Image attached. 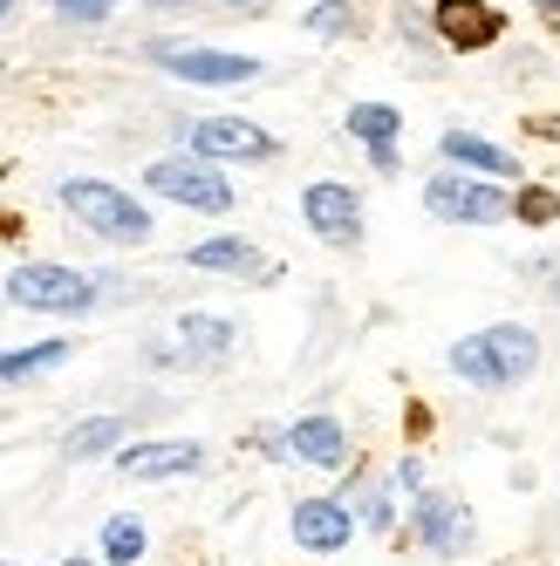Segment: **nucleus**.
Wrapping results in <instances>:
<instances>
[{"instance_id":"1","label":"nucleus","mask_w":560,"mask_h":566,"mask_svg":"<svg viewBox=\"0 0 560 566\" xmlns=\"http://www.w3.org/2000/svg\"><path fill=\"white\" fill-rule=\"evenodd\" d=\"M452 376H465L471 389H519L533 369H540V335L527 321H492V328H478L465 342H452Z\"/></svg>"},{"instance_id":"2","label":"nucleus","mask_w":560,"mask_h":566,"mask_svg":"<svg viewBox=\"0 0 560 566\" xmlns=\"http://www.w3.org/2000/svg\"><path fill=\"white\" fill-rule=\"evenodd\" d=\"M62 206L83 219L96 239H110V247H144L151 239V212L137 206V198L124 185H103V178H69L62 185Z\"/></svg>"},{"instance_id":"3","label":"nucleus","mask_w":560,"mask_h":566,"mask_svg":"<svg viewBox=\"0 0 560 566\" xmlns=\"http://www.w3.org/2000/svg\"><path fill=\"white\" fill-rule=\"evenodd\" d=\"M424 212L445 226H499L512 212V198L478 171H437V178H424Z\"/></svg>"},{"instance_id":"4","label":"nucleus","mask_w":560,"mask_h":566,"mask_svg":"<svg viewBox=\"0 0 560 566\" xmlns=\"http://www.w3.org/2000/svg\"><path fill=\"white\" fill-rule=\"evenodd\" d=\"M8 301L14 307H34V314H90L96 307V287H90V273H75V266L28 260V266L8 273Z\"/></svg>"},{"instance_id":"5","label":"nucleus","mask_w":560,"mask_h":566,"mask_svg":"<svg viewBox=\"0 0 560 566\" xmlns=\"http://www.w3.org/2000/svg\"><path fill=\"white\" fill-rule=\"evenodd\" d=\"M144 185L157 198H172V206H191V212H232V185L206 165V157H157V165L144 171Z\"/></svg>"},{"instance_id":"6","label":"nucleus","mask_w":560,"mask_h":566,"mask_svg":"<svg viewBox=\"0 0 560 566\" xmlns=\"http://www.w3.org/2000/svg\"><path fill=\"white\" fill-rule=\"evenodd\" d=\"M151 62L172 69L178 83H206V90H226V83H253L260 62L253 55H226V49H198V42H151Z\"/></svg>"},{"instance_id":"7","label":"nucleus","mask_w":560,"mask_h":566,"mask_svg":"<svg viewBox=\"0 0 560 566\" xmlns=\"http://www.w3.org/2000/svg\"><path fill=\"white\" fill-rule=\"evenodd\" d=\"M301 219H308L314 239H329V247H355V239H363V198H355V185L322 178V185L301 191Z\"/></svg>"},{"instance_id":"8","label":"nucleus","mask_w":560,"mask_h":566,"mask_svg":"<svg viewBox=\"0 0 560 566\" xmlns=\"http://www.w3.org/2000/svg\"><path fill=\"white\" fill-rule=\"evenodd\" d=\"M185 150L206 165L212 157H273V137L247 116H198V124H185Z\"/></svg>"},{"instance_id":"9","label":"nucleus","mask_w":560,"mask_h":566,"mask_svg":"<svg viewBox=\"0 0 560 566\" xmlns=\"http://www.w3.org/2000/svg\"><path fill=\"white\" fill-rule=\"evenodd\" d=\"M198 464H206V443H191V437H151V443H124V451H116V471L144 478V484H157V478H191Z\"/></svg>"},{"instance_id":"10","label":"nucleus","mask_w":560,"mask_h":566,"mask_svg":"<svg viewBox=\"0 0 560 566\" xmlns=\"http://www.w3.org/2000/svg\"><path fill=\"white\" fill-rule=\"evenodd\" d=\"M431 28H437V42L471 55V49H492L499 34H506V14L486 8V0H437L431 8Z\"/></svg>"},{"instance_id":"11","label":"nucleus","mask_w":560,"mask_h":566,"mask_svg":"<svg viewBox=\"0 0 560 566\" xmlns=\"http://www.w3.org/2000/svg\"><path fill=\"white\" fill-rule=\"evenodd\" d=\"M288 533L301 553H342L355 539V512H349V499H301L288 512Z\"/></svg>"},{"instance_id":"12","label":"nucleus","mask_w":560,"mask_h":566,"mask_svg":"<svg viewBox=\"0 0 560 566\" xmlns=\"http://www.w3.org/2000/svg\"><path fill=\"white\" fill-rule=\"evenodd\" d=\"M411 525H417V539H424L437 559H458V553H471V512H465L458 499H445V492H417V505H411Z\"/></svg>"},{"instance_id":"13","label":"nucleus","mask_w":560,"mask_h":566,"mask_svg":"<svg viewBox=\"0 0 560 566\" xmlns=\"http://www.w3.org/2000/svg\"><path fill=\"white\" fill-rule=\"evenodd\" d=\"M288 458L314 471H349V430L335 417H301L288 423Z\"/></svg>"},{"instance_id":"14","label":"nucleus","mask_w":560,"mask_h":566,"mask_svg":"<svg viewBox=\"0 0 560 566\" xmlns=\"http://www.w3.org/2000/svg\"><path fill=\"white\" fill-rule=\"evenodd\" d=\"M185 266L198 273H239V280H273L280 266L253 253V239H198V247H185Z\"/></svg>"},{"instance_id":"15","label":"nucleus","mask_w":560,"mask_h":566,"mask_svg":"<svg viewBox=\"0 0 560 566\" xmlns=\"http://www.w3.org/2000/svg\"><path fill=\"white\" fill-rule=\"evenodd\" d=\"M342 130L370 150V165H376V171H396V130H404V116H396L390 103H355Z\"/></svg>"},{"instance_id":"16","label":"nucleus","mask_w":560,"mask_h":566,"mask_svg":"<svg viewBox=\"0 0 560 566\" xmlns=\"http://www.w3.org/2000/svg\"><path fill=\"white\" fill-rule=\"evenodd\" d=\"M437 150H445V165H452V171H478V178H519V157H512V150H499V144H486L478 130H445V137H437Z\"/></svg>"},{"instance_id":"17","label":"nucleus","mask_w":560,"mask_h":566,"mask_svg":"<svg viewBox=\"0 0 560 566\" xmlns=\"http://www.w3.org/2000/svg\"><path fill=\"white\" fill-rule=\"evenodd\" d=\"M103 451H124V417H90V423H75L69 443H62V458H103Z\"/></svg>"},{"instance_id":"18","label":"nucleus","mask_w":560,"mask_h":566,"mask_svg":"<svg viewBox=\"0 0 560 566\" xmlns=\"http://www.w3.org/2000/svg\"><path fill=\"white\" fill-rule=\"evenodd\" d=\"M178 342H185L191 355L219 361V355L232 348V321H219V314H185V321H178Z\"/></svg>"},{"instance_id":"19","label":"nucleus","mask_w":560,"mask_h":566,"mask_svg":"<svg viewBox=\"0 0 560 566\" xmlns=\"http://www.w3.org/2000/svg\"><path fill=\"white\" fill-rule=\"evenodd\" d=\"M62 361H69V342L14 348V355H0V382H28V376H42V369H62Z\"/></svg>"},{"instance_id":"20","label":"nucleus","mask_w":560,"mask_h":566,"mask_svg":"<svg viewBox=\"0 0 560 566\" xmlns=\"http://www.w3.org/2000/svg\"><path fill=\"white\" fill-rule=\"evenodd\" d=\"M137 559H144V518L116 512L103 525V566H137Z\"/></svg>"},{"instance_id":"21","label":"nucleus","mask_w":560,"mask_h":566,"mask_svg":"<svg viewBox=\"0 0 560 566\" xmlns=\"http://www.w3.org/2000/svg\"><path fill=\"white\" fill-rule=\"evenodd\" d=\"M301 28H308V34H322V42H335V34L355 28V8H349V0H314Z\"/></svg>"},{"instance_id":"22","label":"nucleus","mask_w":560,"mask_h":566,"mask_svg":"<svg viewBox=\"0 0 560 566\" xmlns=\"http://www.w3.org/2000/svg\"><path fill=\"white\" fill-rule=\"evenodd\" d=\"M512 219H527V226H553L560 219V191H547V185H527L512 198Z\"/></svg>"},{"instance_id":"23","label":"nucleus","mask_w":560,"mask_h":566,"mask_svg":"<svg viewBox=\"0 0 560 566\" xmlns=\"http://www.w3.org/2000/svg\"><path fill=\"white\" fill-rule=\"evenodd\" d=\"M349 512H363V525H370V533H390V525H396V505H390V484H370V499H355Z\"/></svg>"},{"instance_id":"24","label":"nucleus","mask_w":560,"mask_h":566,"mask_svg":"<svg viewBox=\"0 0 560 566\" xmlns=\"http://www.w3.org/2000/svg\"><path fill=\"white\" fill-rule=\"evenodd\" d=\"M49 8H55L62 21H110L116 0H49Z\"/></svg>"},{"instance_id":"25","label":"nucleus","mask_w":560,"mask_h":566,"mask_svg":"<svg viewBox=\"0 0 560 566\" xmlns=\"http://www.w3.org/2000/svg\"><path fill=\"white\" fill-rule=\"evenodd\" d=\"M396 492H424V464H417V458L396 464Z\"/></svg>"},{"instance_id":"26","label":"nucleus","mask_w":560,"mask_h":566,"mask_svg":"<svg viewBox=\"0 0 560 566\" xmlns=\"http://www.w3.org/2000/svg\"><path fill=\"white\" fill-rule=\"evenodd\" d=\"M527 8H540V14H560V0H527Z\"/></svg>"},{"instance_id":"27","label":"nucleus","mask_w":560,"mask_h":566,"mask_svg":"<svg viewBox=\"0 0 560 566\" xmlns=\"http://www.w3.org/2000/svg\"><path fill=\"white\" fill-rule=\"evenodd\" d=\"M226 8H239V14H253V8H260V0H226Z\"/></svg>"},{"instance_id":"28","label":"nucleus","mask_w":560,"mask_h":566,"mask_svg":"<svg viewBox=\"0 0 560 566\" xmlns=\"http://www.w3.org/2000/svg\"><path fill=\"white\" fill-rule=\"evenodd\" d=\"M14 8H21V0H0V21H8V14H14Z\"/></svg>"},{"instance_id":"29","label":"nucleus","mask_w":560,"mask_h":566,"mask_svg":"<svg viewBox=\"0 0 560 566\" xmlns=\"http://www.w3.org/2000/svg\"><path fill=\"white\" fill-rule=\"evenodd\" d=\"M157 8H185V0H157Z\"/></svg>"},{"instance_id":"30","label":"nucleus","mask_w":560,"mask_h":566,"mask_svg":"<svg viewBox=\"0 0 560 566\" xmlns=\"http://www.w3.org/2000/svg\"><path fill=\"white\" fill-rule=\"evenodd\" d=\"M553 301H560V280H553Z\"/></svg>"},{"instance_id":"31","label":"nucleus","mask_w":560,"mask_h":566,"mask_svg":"<svg viewBox=\"0 0 560 566\" xmlns=\"http://www.w3.org/2000/svg\"><path fill=\"white\" fill-rule=\"evenodd\" d=\"M0 566H8V559H0Z\"/></svg>"}]
</instances>
